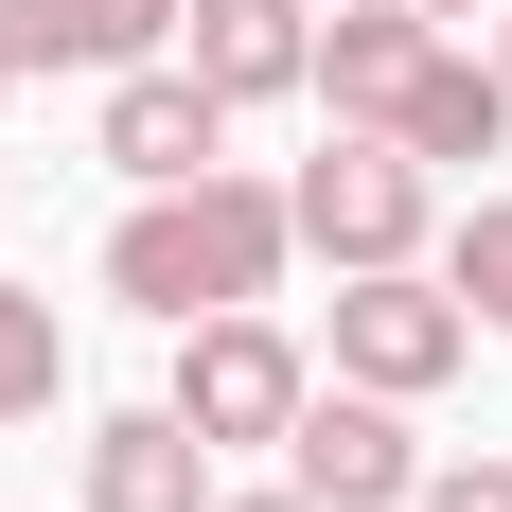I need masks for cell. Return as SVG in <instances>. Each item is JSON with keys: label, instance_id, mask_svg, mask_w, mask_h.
<instances>
[{"label": "cell", "instance_id": "3957f363", "mask_svg": "<svg viewBox=\"0 0 512 512\" xmlns=\"http://www.w3.org/2000/svg\"><path fill=\"white\" fill-rule=\"evenodd\" d=\"M283 195H301V248H336V265H424V159H407V124H336Z\"/></svg>", "mask_w": 512, "mask_h": 512}, {"label": "cell", "instance_id": "e0dca14e", "mask_svg": "<svg viewBox=\"0 0 512 512\" xmlns=\"http://www.w3.org/2000/svg\"><path fill=\"white\" fill-rule=\"evenodd\" d=\"M0 106H18V36H0Z\"/></svg>", "mask_w": 512, "mask_h": 512}, {"label": "cell", "instance_id": "7a4b0ae2", "mask_svg": "<svg viewBox=\"0 0 512 512\" xmlns=\"http://www.w3.org/2000/svg\"><path fill=\"white\" fill-rule=\"evenodd\" d=\"M301 336H283V318L265 301H230V318H177V389H159V407L195 424V442H283V424H301Z\"/></svg>", "mask_w": 512, "mask_h": 512}, {"label": "cell", "instance_id": "277c9868", "mask_svg": "<svg viewBox=\"0 0 512 512\" xmlns=\"http://www.w3.org/2000/svg\"><path fill=\"white\" fill-rule=\"evenodd\" d=\"M477 354V301L460 283H424V265H336V371L354 389H442V371Z\"/></svg>", "mask_w": 512, "mask_h": 512}, {"label": "cell", "instance_id": "5b68a950", "mask_svg": "<svg viewBox=\"0 0 512 512\" xmlns=\"http://www.w3.org/2000/svg\"><path fill=\"white\" fill-rule=\"evenodd\" d=\"M283 477H301L318 512H407V495H424L407 389H301V424H283Z\"/></svg>", "mask_w": 512, "mask_h": 512}, {"label": "cell", "instance_id": "5bb4252c", "mask_svg": "<svg viewBox=\"0 0 512 512\" xmlns=\"http://www.w3.org/2000/svg\"><path fill=\"white\" fill-rule=\"evenodd\" d=\"M407 512H512V460H424Z\"/></svg>", "mask_w": 512, "mask_h": 512}, {"label": "cell", "instance_id": "52a82bcc", "mask_svg": "<svg viewBox=\"0 0 512 512\" xmlns=\"http://www.w3.org/2000/svg\"><path fill=\"white\" fill-rule=\"evenodd\" d=\"M177 53H195L230 106H283V89H318V18H301V0H177Z\"/></svg>", "mask_w": 512, "mask_h": 512}, {"label": "cell", "instance_id": "ba28073f", "mask_svg": "<svg viewBox=\"0 0 512 512\" xmlns=\"http://www.w3.org/2000/svg\"><path fill=\"white\" fill-rule=\"evenodd\" d=\"M89 512H212V442H195L177 407L89 424Z\"/></svg>", "mask_w": 512, "mask_h": 512}, {"label": "cell", "instance_id": "2e32d148", "mask_svg": "<svg viewBox=\"0 0 512 512\" xmlns=\"http://www.w3.org/2000/svg\"><path fill=\"white\" fill-rule=\"evenodd\" d=\"M424 18H442V36H460V18H495V0H424Z\"/></svg>", "mask_w": 512, "mask_h": 512}, {"label": "cell", "instance_id": "4fadbf2b", "mask_svg": "<svg viewBox=\"0 0 512 512\" xmlns=\"http://www.w3.org/2000/svg\"><path fill=\"white\" fill-rule=\"evenodd\" d=\"M442 283H460V301H477V318L512 336V195H477L460 230H442Z\"/></svg>", "mask_w": 512, "mask_h": 512}, {"label": "cell", "instance_id": "8992f818", "mask_svg": "<svg viewBox=\"0 0 512 512\" xmlns=\"http://www.w3.org/2000/svg\"><path fill=\"white\" fill-rule=\"evenodd\" d=\"M106 159H124L142 195H159V177H212V159H230V89H212L195 53H177V71H159V53L106 71Z\"/></svg>", "mask_w": 512, "mask_h": 512}, {"label": "cell", "instance_id": "8fae6325", "mask_svg": "<svg viewBox=\"0 0 512 512\" xmlns=\"http://www.w3.org/2000/svg\"><path fill=\"white\" fill-rule=\"evenodd\" d=\"M495 142H512V71H477V53L442 36V53H424V89H407V159L442 177V159H495Z\"/></svg>", "mask_w": 512, "mask_h": 512}, {"label": "cell", "instance_id": "7c38bea8", "mask_svg": "<svg viewBox=\"0 0 512 512\" xmlns=\"http://www.w3.org/2000/svg\"><path fill=\"white\" fill-rule=\"evenodd\" d=\"M53 371H71L53 301H18V283H0V424H36V407H53Z\"/></svg>", "mask_w": 512, "mask_h": 512}, {"label": "cell", "instance_id": "9a60e30c", "mask_svg": "<svg viewBox=\"0 0 512 512\" xmlns=\"http://www.w3.org/2000/svg\"><path fill=\"white\" fill-rule=\"evenodd\" d=\"M212 512H318V495H301V477H283V495H212Z\"/></svg>", "mask_w": 512, "mask_h": 512}, {"label": "cell", "instance_id": "30bf717a", "mask_svg": "<svg viewBox=\"0 0 512 512\" xmlns=\"http://www.w3.org/2000/svg\"><path fill=\"white\" fill-rule=\"evenodd\" d=\"M0 36H18V71H142L177 0H0Z\"/></svg>", "mask_w": 512, "mask_h": 512}, {"label": "cell", "instance_id": "6da1fadb", "mask_svg": "<svg viewBox=\"0 0 512 512\" xmlns=\"http://www.w3.org/2000/svg\"><path fill=\"white\" fill-rule=\"evenodd\" d=\"M283 248H301V195H265V177H159L124 230H106V301H142V318H230L283 283Z\"/></svg>", "mask_w": 512, "mask_h": 512}, {"label": "cell", "instance_id": "ac0fdd59", "mask_svg": "<svg viewBox=\"0 0 512 512\" xmlns=\"http://www.w3.org/2000/svg\"><path fill=\"white\" fill-rule=\"evenodd\" d=\"M495 71H512V0H495Z\"/></svg>", "mask_w": 512, "mask_h": 512}, {"label": "cell", "instance_id": "9c48e42d", "mask_svg": "<svg viewBox=\"0 0 512 512\" xmlns=\"http://www.w3.org/2000/svg\"><path fill=\"white\" fill-rule=\"evenodd\" d=\"M424 53H442V18H424V0H371V18H336V36H318V89H336V124H407Z\"/></svg>", "mask_w": 512, "mask_h": 512}]
</instances>
